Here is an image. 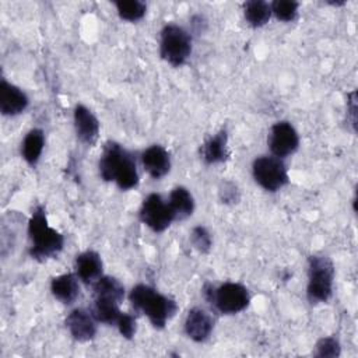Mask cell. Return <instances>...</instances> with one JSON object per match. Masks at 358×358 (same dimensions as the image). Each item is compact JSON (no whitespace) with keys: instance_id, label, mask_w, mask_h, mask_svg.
Segmentation results:
<instances>
[{"instance_id":"cell-20","label":"cell","mask_w":358,"mask_h":358,"mask_svg":"<svg viewBox=\"0 0 358 358\" xmlns=\"http://www.w3.org/2000/svg\"><path fill=\"white\" fill-rule=\"evenodd\" d=\"M45 147V134L41 129H31L21 144V155L27 164L35 166Z\"/></svg>"},{"instance_id":"cell-9","label":"cell","mask_w":358,"mask_h":358,"mask_svg":"<svg viewBox=\"0 0 358 358\" xmlns=\"http://www.w3.org/2000/svg\"><path fill=\"white\" fill-rule=\"evenodd\" d=\"M298 147L299 136L289 122L280 120L271 126L268 134V148L271 155L282 159L288 155H292Z\"/></svg>"},{"instance_id":"cell-21","label":"cell","mask_w":358,"mask_h":358,"mask_svg":"<svg viewBox=\"0 0 358 358\" xmlns=\"http://www.w3.org/2000/svg\"><path fill=\"white\" fill-rule=\"evenodd\" d=\"M243 15L249 25L259 28L268 22L271 17V7L263 0H250L243 4Z\"/></svg>"},{"instance_id":"cell-2","label":"cell","mask_w":358,"mask_h":358,"mask_svg":"<svg viewBox=\"0 0 358 358\" xmlns=\"http://www.w3.org/2000/svg\"><path fill=\"white\" fill-rule=\"evenodd\" d=\"M28 236L31 241L29 256L38 262L57 256L64 245V236L48 224L43 206L34 208L28 221Z\"/></svg>"},{"instance_id":"cell-23","label":"cell","mask_w":358,"mask_h":358,"mask_svg":"<svg viewBox=\"0 0 358 358\" xmlns=\"http://www.w3.org/2000/svg\"><path fill=\"white\" fill-rule=\"evenodd\" d=\"M115 7L119 17L129 22L140 21L147 11V4L140 0H119L115 1Z\"/></svg>"},{"instance_id":"cell-17","label":"cell","mask_w":358,"mask_h":358,"mask_svg":"<svg viewBox=\"0 0 358 358\" xmlns=\"http://www.w3.org/2000/svg\"><path fill=\"white\" fill-rule=\"evenodd\" d=\"M78 277L71 273L60 274L50 281L52 295L64 305H71L80 295Z\"/></svg>"},{"instance_id":"cell-26","label":"cell","mask_w":358,"mask_h":358,"mask_svg":"<svg viewBox=\"0 0 358 358\" xmlns=\"http://www.w3.org/2000/svg\"><path fill=\"white\" fill-rule=\"evenodd\" d=\"M315 347H316L315 355L320 358H336L341 352L340 343L336 337H322Z\"/></svg>"},{"instance_id":"cell-6","label":"cell","mask_w":358,"mask_h":358,"mask_svg":"<svg viewBox=\"0 0 358 358\" xmlns=\"http://www.w3.org/2000/svg\"><path fill=\"white\" fill-rule=\"evenodd\" d=\"M255 182L267 192H277L288 182V171L282 159L274 155H260L252 164Z\"/></svg>"},{"instance_id":"cell-27","label":"cell","mask_w":358,"mask_h":358,"mask_svg":"<svg viewBox=\"0 0 358 358\" xmlns=\"http://www.w3.org/2000/svg\"><path fill=\"white\" fill-rule=\"evenodd\" d=\"M116 327H117L119 333H120L124 338L130 340V338H133L134 334H136V317H134L133 315H130V313H124V312H123L122 316H120V319H119L117 323H116Z\"/></svg>"},{"instance_id":"cell-11","label":"cell","mask_w":358,"mask_h":358,"mask_svg":"<svg viewBox=\"0 0 358 358\" xmlns=\"http://www.w3.org/2000/svg\"><path fill=\"white\" fill-rule=\"evenodd\" d=\"M213 329L214 319L203 308L196 306L187 312L185 319V333L190 340L203 343L210 337Z\"/></svg>"},{"instance_id":"cell-22","label":"cell","mask_w":358,"mask_h":358,"mask_svg":"<svg viewBox=\"0 0 358 358\" xmlns=\"http://www.w3.org/2000/svg\"><path fill=\"white\" fill-rule=\"evenodd\" d=\"M92 292H94V296H108L119 302H122L124 298L123 284L117 278L110 275H101L92 284Z\"/></svg>"},{"instance_id":"cell-4","label":"cell","mask_w":358,"mask_h":358,"mask_svg":"<svg viewBox=\"0 0 358 358\" xmlns=\"http://www.w3.org/2000/svg\"><path fill=\"white\" fill-rule=\"evenodd\" d=\"M333 262L324 255H312L308 259V301L312 305L327 302L333 294Z\"/></svg>"},{"instance_id":"cell-10","label":"cell","mask_w":358,"mask_h":358,"mask_svg":"<svg viewBox=\"0 0 358 358\" xmlns=\"http://www.w3.org/2000/svg\"><path fill=\"white\" fill-rule=\"evenodd\" d=\"M64 324L70 336L78 343L91 341L96 334V319L94 317L91 310H87L84 308L73 309L67 315Z\"/></svg>"},{"instance_id":"cell-24","label":"cell","mask_w":358,"mask_h":358,"mask_svg":"<svg viewBox=\"0 0 358 358\" xmlns=\"http://www.w3.org/2000/svg\"><path fill=\"white\" fill-rule=\"evenodd\" d=\"M270 7H271V14H274L277 20L289 22L296 18L299 3L292 0H275L270 3Z\"/></svg>"},{"instance_id":"cell-14","label":"cell","mask_w":358,"mask_h":358,"mask_svg":"<svg viewBox=\"0 0 358 358\" xmlns=\"http://www.w3.org/2000/svg\"><path fill=\"white\" fill-rule=\"evenodd\" d=\"M141 164L144 171L152 179H161L171 169V157L166 148L159 144H154L141 152Z\"/></svg>"},{"instance_id":"cell-19","label":"cell","mask_w":358,"mask_h":358,"mask_svg":"<svg viewBox=\"0 0 358 358\" xmlns=\"http://www.w3.org/2000/svg\"><path fill=\"white\" fill-rule=\"evenodd\" d=\"M168 204L173 213L175 221H183L194 211V199L185 186H176L172 189Z\"/></svg>"},{"instance_id":"cell-1","label":"cell","mask_w":358,"mask_h":358,"mask_svg":"<svg viewBox=\"0 0 358 358\" xmlns=\"http://www.w3.org/2000/svg\"><path fill=\"white\" fill-rule=\"evenodd\" d=\"M99 175L106 182H115L122 190H129L138 185L134 157L115 141H108L103 147L99 158Z\"/></svg>"},{"instance_id":"cell-25","label":"cell","mask_w":358,"mask_h":358,"mask_svg":"<svg viewBox=\"0 0 358 358\" xmlns=\"http://www.w3.org/2000/svg\"><path fill=\"white\" fill-rule=\"evenodd\" d=\"M190 242L193 245V248L196 250H199L200 253H207L211 249L213 241H211V235L207 231V228L197 225L192 229L190 232Z\"/></svg>"},{"instance_id":"cell-28","label":"cell","mask_w":358,"mask_h":358,"mask_svg":"<svg viewBox=\"0 0 358 358\" xmlns=\"http://www.w3.org/2000/svg\"><path fill=\"white\" fill-rule=\"evenodd\" d=\"M347 119H350L354 130L357 126V92L352 91L348 95V101H347Z\"/></svg>"},{"instance_id":"cell-18","label":"cell","mask_w":358,"mask_h":358,"mask_svg":"<svg viewBox=\"0 0 358 358\" xmlns=\"http://www.w3.org/2000/svg\"><path fill=\"white\" fill-rule=\"evenodd\" d=\"M119 301L108 296H94V302L91 306V313L99 323H105L109 326H116L117 320L122 316Z\"/></svg>"},{"instance_id":"cell-29","label":"cell","mask_w":358,"mask_h":358,"mask_svg":"<svg viewBox=\"0 0 358 358\" xmlns=\"http://www.w3.org/2000/svg\"><path fill=\"white\" fill-rule=\"evenodd\" d=\"M220 194H221V199L228 203V201H236L238 200V190H236V186L231 182H227L224 183V189L220 190Z\"/></svg>"},{"instance_id":"cell-8","label":"cell","mask_w":358,"mask_h":358,"mask_svg":"<svg viewBox=\"0 0 358 358\" xmlns=\"http://www.w3.org/2000/svg\"><path fill=\"white\" fill-rule=\"evenodd\" d=\"M138 217L140 221L154 232H164L175 221L168 200H164L158 193H151L144 199Z\"/></svg>"},{"instance_id":"cell-3","label":"cell","mask_w":358,"mask_h":358,"mask_svg":"<svg viewBox=\"0 0 358 358\" xmlns=\"http://www.w3.org/2000/svg\"><path fill=\"white\" fill-rule=\"evenodd\" d=\"M129 299L134 309L144 313L155 329H164L178 310L175 299L158 292L147 284H137L133 287Z\"/></svg>"},{"instance_id":"cell-13","label":"cell","mask_w":358,"mask_h":358,"mask_svg":"<svg viewBox=\"0 0 358 358\" xmlns=\"http://www.w3.org/2000/svg\"><path fill=\"white\" fill-rule=\"evenodd\" d=\"M73 119L78 140L87 145L95 144L99 134V122L96 116L87 106L76 105Z\"/></svg>"},{"instance_id":"cell-5","label":"cell","mask_w":358,"mask_h":358,"mask_svg":"<svg viewBox=\"0 0 358 358\" xmlns=\"http://www.w3.org/2000/svg\"><path fill=\"white\" fill-rule=\"evenodd\" d=\"M192 53V36L180 25L166 24L161 31L159 55L173 67L186 63Z\"/></svg>"},{"instance_id":"cell-12","label":"cell","mask_w":358,"mask_h":358,"mask_svg":"<svg viewBox=\"0 0 358 358\" xmlns=\"http://www.w3.org/2000/svg\"><path fill=\"white\" fill-rule=\"evenodd\" d=\"M27 94L17 85L1 78L0 83V112L4 116H15L28 108Z\"/></svg>"},{"instance_id":"cell-16","label":"cell","mask_w":358,"mask_h":358,"mask_svg":"<svg viewBox=\"0 0 358 358\" xmlns=\"http://www.w3.org/2000/svg\"><path fill=\"white\" fill-rule=\"evenodd\" d=\"M201 159L207 165L220 164L228 159L229 151H228V134L225 130H220L210 138H207L201 148H200Z\"/></svg>"},{"instance_id":"cell-15","label":"cell","mask_w":358,"mask_h":358,"mask_svg":"<svg viewBox=\"0 0 358 358\" xmlns=\"http://www.w3.org/2000/svg\"><path fill=\"white\" fill-rule=\"evenodd\" d=\"M76 275L85 284H94L101 275L103 263L95 250H85L76 257Z\"/></svg>"},{"instance_id":"cell-7","label":"cell","mask_w":358,"mask_h":358,"mask_svg":"<svg viewBox=\"0 0 358 358\" xmlns=\"http://www.w3.org/2000/svg\"><path fill=\"white\" fill-rule=\"evenodd\" d=\"M249 302L250 294L248 288L239 282L228 281L220 287H214L210 305H213L220 313L235 315L246 309Z\"/></svg>"}]
</instances>
